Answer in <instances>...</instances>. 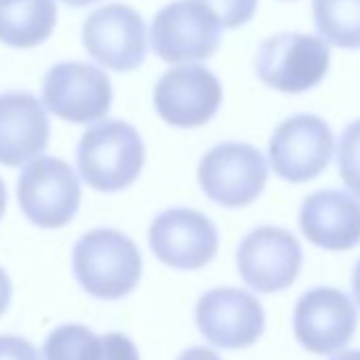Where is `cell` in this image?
<instances>
[{"label":"cell","mask_w":360,"mask_h":360,"mask_svg":"<svg viewBox=\"0 0 360 360\" xmlns=\"http://www.w3.org/2000/svg\"><path fill=\"white\" fill-rule=\"evenodd\" d=\"M72 269L85 292L96 299L117 301L138 286L142 255L125 233L94 229L75 244Z\"/></svg>","instance_id":"cell-1"},{"label":"cell","mask_w":360,"mask_h":360,"mask_svg":"<svg viewBox=\"0 0 360 360\" xmlns=\"http://www.w3.org/2000/svg\"><path fill=\"white\" fill-rule=\"evenodd\" d=\"M77 165L91 189L123 191L142 172L144 142L138 129L121 119L100 121L83 134L77 146Z\"/></svg>","instance_id":"cell-2"},{"label":"cell","mask_w":360,"mask_h":360,"mask_svg":"<svg viewBox=\"0 0 360 360\" xmlns=\"http://www.w3.org/2000/svg\"><path fill=\"white\" fill-rule=\"evenodd\" d=\"M267 161L246 142H223L210 148L198 165L202 191L223 208L250 206L265 189Z\"/></svg>","instance_id":"cell-3"},{"label":"cell","mask_w":360,"mask_h":360,"mask_svg":"<svg viewBox=\"0 0 360 360\" xmlns=\"http://www.w3.org/2000/svg\"><path fill=\"white\" fill-rule=\"evenodd\" d=\"M330 47L324 39L299 32H280L265 39L257 53L259 79L282 94H301L316 87L328 72Z\"/></svg>","instance_id":"cell-4"},{"label":"cell","mask_w":360,"mask_h":360,"mask_svg":"<svg viewBox=\"0 0 360 360\" xmlns=\"http://www.w3.org/2000/svg\"><path fill=\"white\" fill-rule=\"evenodd\" d=\"M18 200L30 223L43 229H60L79 212L81 183L66 161L39 157L20 174Z\"/></svg>","instance_id":"cell-5"},{"label":"cell","mask_w":360,"mask_h":360,"mask_svg":"<svg viewBox=\"0 0 360 360\" xmlns=\"http://www.w3.org/2000/svg\"><path fill=\"white\" fill-rule=\"evenodd\" d=\"M223 24L198 0H176L163 7L150 26L153 51L169 64L198 62L217 53Z\"/></svg>","instance_id":"cell-6"},{"label":"cell","mask_w":360,"mask_h":360,"mask_svg":"<svg viewBox=\"0 0 360 360\" xmlns=\"http://www.w3.org/2000/svg\"><path fill=\"white\" fill-rule=\"evenodd\" d=\"M335 150V138L324 119L295 115L282 121L269 138L274 174L286 183H307L320 176Z\"/></svg>","instance_id":"cell-7"},{"label":"cell","mask_w":360,"mask_h":360,"mask_svg":"<svg viewBox=\"0 0 360 360\" xmlns=\"http://www.w3.org/2000/svg\"><path fill=\"white\" fill-rule=\"evenodd\" d=\"M148 244L163 265L180 271H195L217 257L219 231L200 210L169 208L150 223Z\"/></svg>","instance_id":"cell-8"},{"label":"cell","mask_w":360,"mask_h":360,"mask_svg":"<svg viewBox=\"0 0 360 360\" xmlns=\"http://www.w3.org/2000/svg\"><path fill=\"white\" fill-rule=\"evenodd\" d=\"M242 280L257 292H280L295 284L303 250L299 240L280 227H257L238 246L236 255Z\"/></svg>","instance_id":"cell-9"},{"label":"cell","mask_w":360,"mask_h":360,"mask_svg":"<svg viewBox=\"0 0 360 360\" xmlns=\"http://www.w3.org/2000/svg\"><path fill=\"white\" fill-rule=\"evenodd\" d=\"M153 102L165 123L174 127H200L219 112L223 87L206 66L185 64L161 75Z\"/></svg>","instance_id":"cell-10"},{"label":"cell","mask_w":360,"mask_h":360,"mask_svg":"<svg viewBox=\"0 0 360 360\" xmlns=\"http://www.w3.org/2000/svg\"><path fill=\"white\" fill-rule=\"evenodd\" d=\"M45 106L64 121L94 123L112 104V85L104 70L85 62H62L43 79Z\"/></svg>","instance_id":"cell-11"},{"label":"cell","mask_w":360,"mask_h":360,"mask_svg":"<svg viewBox=\"0 0 360 360\" xmlns=\"http://www.w3.org/2000/svg\"><path fill=\"white\" fill-rule=\"evenodd\" d=\"M358 309L339 288L316 286L301 295L292 314L295 337L311 354H335L356 333Z\"/></svg>","instance_id":"cell-12"},{"label":"cell","mask_w":360,"mask_h":360,"mask_svg":"<svg viewBox=\"0 0 360 360\" xmlns=\"http://www.w3.org/2000/svg\"><path fill=\"white\" fill-rule=\"evenodd\" d=\"M200 333L217 347L244 349L265 330V311L255 295L242 288H212L195 307Z\"/></svg>","instance_id":"cell-13"},{"label":"cell","mask_w":360,"mask_h":360,"mask_svg":"<svg viewBox=\"0 0 360 360\" xmlns=\"http://www.w3.org/2000/svg\"><path fill=\"white\" fill-rule=\"evenodd\" d=\"M83 45L102 66L127 72L146 58V28L142 15L121 3L96 9L83 24Z\"/></svg>","instance_id":"cell-14"},{"label":"cell","mask_w":360,"mask_h":360,"mask_svg":"<svg viewBox=\"0 0 360 360\" xmlns=\"http://www.w3.org/2000/svg\"><path fill=\"white\" fill-rule=\"evenodd\" d=\"M299 227L318 248L352 250L360 244V202L339 189L316 191L301 204Z\"/></svg>","instance_id":"cell-15"},{"label":"cell","mask_w":360,"mask_h":360,"mask_svg":"<svg viewBox=\"0 0 360 360\" xmlns=\"http://www.w3.org/2000/svg\"><path fill=\"white\" fill-rule=\"evenodd\" d=\"M49 144V117L30 91L0 94V163L24 165Z\"/></svg>","instance_id":"cell-16"},{"label":"cell","mask_w":360,"mask_h":360,"mask_svg":"<svg viewBox=\"0 0 360 360\" xmlns=\"http://www.w3.org/2000/svg\"><path fill=\"white\" fill-rule=\"evenodd\" d=\"M58 22L56 0H0V43L37 47L49 39Z\"/></svg>","instance_id":"cell-17"},{"label":"cell","mask_w":360,"mask_h":360,"mask_svg":"<svg viewBox=\"0 0 360 360\" xmlns=\"http://www.w3.org/2000/svg\"><path fill=\"white\" fill-rule=\"evenodd\" d=\"M320 37L341 49H360V0H314Z\"/></svg>","instance_id":"cell-18"},{"label":"cell","mask_w":360,"mask_h":360,"mask_svg":"<svg viewBox=\"0 0 360 360\" xmlns=\"http://www.w3.org/2000/svg\"><path fill=\"white\" fill-rule=\"evenodd\" d=\"M102 337L83 324L53 328L43 345L45 360H100Z\"/></svg>","instance_id":"cell-19"},{"label":"cell","mask_w":360,"mask_h":360,"mask_svg":"<svg viewBox=\"0 0 360 360\" xmlns=\"http://www.w3.org/2000/svg\"><path fill=\"white\" fill-rule=\"evenodd\" d=\"M337 167L343 185L360 200V119L352 121L339 138Z\"/></svg>","instance_id":"cell-20"},{"label":"cell","mask_w":360,"mask_h":360,"mask_svg":"<svg viewBox=\"0 0 360 360\" xmlns=\"http://www.w3.org/2000/svg\"><path fill=\"white\" fill-rule=\"evenodd\" d=\"M206 5L223 24V28H240L248 24L257 11L259 0H198Z\"/></svg>","instance_id":"cell-21"},{"label":"cell","mask_w":360,"mask_h":360,"mask_svg":"<svg viewBox=\"0 0 360 360\" xmlns=\"http://www.w3.org/2000/svg\"><path fill=\"white\" fill-rule=\"evenodd\" d=\"M102 337L100 360H140L138 347L123 333H106Z\"/></svg>","instance_id":"cell-22"},{"label":"cell","mask_w":360,"mask_h":360,"mask_svg":"<svg viewBox=\"0 0 360 360\" xmlns=\"http://www.w3.org/2000/svg\"><path fill=\"white\" fill-rule=\"evenodd\" d=\"M0 360H41V356L24 337L0 335Z\"/></svg>","instance_id":"cell-23"},{"label":"cell","mask_w":360,"mask_h":360,"mask_svg":"<svg viewBox=\"0 0 360 360\" xmlns=\"http://www.w3.org/2000/svg\"><path fill=\"white\" fill-rule=\"evenodd\" d=\"M176 360H221V356L206 345H193V347L185 349Z\"/></svg>","instance_id":"cell-24"},{"label":"cell","mask_w":360,"mask_h":360,"mask_svg":"<svg viewBox=\"0 0 360 360\" xmlns=\"http://www.w3.org/2000/svg\"><path fill=\"white\" fill-rule=\"evenodd\" d=\"M9 301H11V280H9L7 271L0 267V316L7 311Z\"/></svg>","instance_id":"cell-25"},{"label":"cell","mask_w":360,"mask_h":360,"mask_svg":"<svg viewBox=\"0 0 360 360\" xmlns=\"http://www.w3.org/2000/svg\"><path fill=\"white\" fill-rule=\"evenodd\" d=\"M352 290H354L356 303H358V307H360V261L356 263L354 274H352Z\"/></svg>","instance_id":"cell-26"},{"label":"cell","mask_w":360,"mask_h":360,"mask_svg":"<svg viewBox=\"0 0 360 360\" xmlns=\"http://www.w3.org/2000/svg\"><path fill=\"white\" fill-rule=\"evenodd\" d=\"M330 360H360V349H347V352H341V354L333 356Z\"/></svg>","instance_id":"cell-27"},{"label":"cell","mask_w":360,"mask_h":360,"mask_svg":"<svg viewBox=\"0 0 360 360\" xmlns=\"http://www.w3.org/2000/svg\"><path fill=\"white\" fill-rule=\"evenodd\" d=\"M5 210H7V187L3 183V178H0V219L5 217Z\"/></svg>","instance_id":"cell-28"},{"label":"cell","mask_w":360,"mask_h":360,"mask_svg":"<svg viewBox=\"0 0 360 360\" xmlns=\"http://www.w3.org/2000/svg\"><path fill=\"white\" fill-rule=\"evenodd\" d=\"M62 3H66L70 7H87L91 3H98V0H62Z\"/></svg>","instance_id":"cell-29"}]
</instances>
